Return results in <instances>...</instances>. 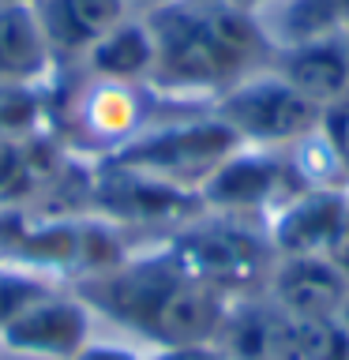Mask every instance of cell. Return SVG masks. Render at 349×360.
I'll return each instance as SVG.
<instances>
[{"mask_svg":"<svg viewBox=\"0 0 349 360\" xmlns=\"http://www.w3.org/2000/svg\"><path fill=\"white\" fill-rule=\"evenodd\" d=\"M154 38L151 90L169 98H218L270 64V41L255 11L236 0H165L146 11Z\"/></svg>","mask_w":349,"mask_h":360,"instance_id":"obj_1","label":"cell"},{"mask_svg":"<svg viewBox=\"0 0 349 360\" xmlns=\"http://www.w3.org/2000/svg\"><path fill=\"white\" fill-rule=\"evenodd\" d=\"M165 248L196 281L218 289L229 300L259 297L278 263L267 233H259L248 218H229L214 210L180 225Z\"/></svg>","mask_w":349,"mask_h":360,"instance_id":"obj_2","label":"cell"},{"mask_svg":"<svg viewBox=\"0 0 349 360\" xmlns=\"http://www.w3.org/2000/svg\"><path fill=\"white\" fill-rule=\"evenodd\" d=\"M236 150H241V139L210 112V117H196V120H173V124H158V128H143L135 139H128L113 154L98 158V162L165 180L173 188L199 191L214 169Z\"/></svg>","mask_w":349,"mask_h":360,"instance_id":"obj_3","label":"cell"},{"mask_svg":"<svg viewBox=\"0 0 349 360\" xmlns=\"http://www.w3.org/2000/svg\"><path fill=\"white\" fill-rule=\"evenodd\" d=\"M214 117L241 139V146L286 150V146H297L300 139L319 131L323 109L297 94L267 64L263 72H252L229 90H222L214 98Z\"/></svg>","mask_w":349,"mask_h":360,"instance_id":"obj_4","label":"cell"},{"mask_svg":"<svg viewBox=\"0 0 349 360\" xmlns=\"http://www.w3.org/2000/svg\"><path fill=\"white\" fill-rule=\"evenodd\" d=\"M315 188L304 173L300 158L286 150H263V146H241L210 173L199 188L203 207L229 218H270L278 207H286L293 195Z\"/></svg>","mask_w":349,"mask_h":360,"instance_id":"obj_5","label":"cell"},{"mask_svg":"<svg viewBox=\"0 0 349 360\" xmlns=\"http://www.w3.org/2000/svg\"><path fill=\"white\" fill-rule=\"evenodd\" d=\"M90 210L106 214L109 221L128 225H188L199 214H207L199 191L173 188L165 180L113 169L106 162H94L90 169Z\"/></svg>","mask_w":349,"mask_h":360,"instance_id":"obj_6","label":"cell"},{"mask_svg":"<svg viewBox=\"0 0 349 360\" xmlns=\"http://www.w3.org/2000/svg\"><path fill=\"white\" fill-rule=\"evenodd\" d=\"M146 94H151V86L106 83V79L87 75L72 105L61 112V120H68V139L79 150H98V158L113 154L117 146L135 139L143 131V124L151 120Z\"/></svg>","mask_w":349,"mask_h":360,"instance_id":"obj_7","label":"cell"},{"mask_svg":"<svg viewBox=\"0 0 349 360\" xmlns=\"http://www.w3.org/2000/svg\"><path fill=\"white\" fill-rule=\"evenodd\" d=\"M0 342L19 356L75 360L90 345V308L75 292L53 289L49 297L30 304L15 323H8L0 330Z\"/></svg>","mask_w":349,"mask_h":360,"instance_id":"obj_8","label":"cell"},{"mask_svg":"<svg viewBox=\"0 0 349 360\" xmlns=\"http://www.w3.org/2000/svg\"><path fill=\"white\" fill-rule=\"evenodd\" d=\"M214 349L225 360H297V323L267 292L229 300Z\"/></svg>","mask_w":349,"mask_h":360,"instance_id":"obj_9","label":"cell"},{"mask_svg":"<svg viewBox=\"0 0 349 360\" xmlns=\"http://www.w3.org/2000/svg\"><path fill=\"white\" fill-rule=\"evenodd\" d=\"M263 292L289 319H334L349 297V278L326 255H289L274 263Z\"/></svg>","mask_w":349,"mask_h":360,"instance_id":"obj_10","label":"cell"},{"mask_svg":"<svg viewBox=\"0 0 349 360\" xmlns=\"http://www.w3.org/2000/svg\"><path fill=\"white\" fill-rule=\"evenodd\" d=\"M345 184H315L278 207L267 218V240L274 255H326L345 207Z\"/></svg>","mask_w":349,"mask_h":360,"instance_id":"obj_11","label":"cell"},{"mask_svg":"<svg viewBox=\"0 0 349 360\" xmlns=\"http://www.w3.org/2000/svg\"><path fill=\"white\" fill-rule=\"evenodd\" d=\"M30 4L49 41L53 64H83L94 41L135 15L128 0H30Z\"/></svg>","mask_w":349,"mask_h":360,"instance_id":"obj_12","label":"cell"},{"mask_svg":"<svg viewBox=\"0 0 349 360\" xmlns=\"http://www.w3.org/2000/svg\"><path fill=\"white\" fill-rule=\"evenodd\" d=\"M270 72H278L286 83L304 94L312 105H334L338 98L349 94V49H345V34L319 41H304L289 45V49L270 53Z\"/></svg>","mask_w":349,"mask_h":360,"instance_id":"obj_13","label":"cell"},{"mask_svg":"<svg viewBox=\"0 0 349 360\" xmlns=\"http://www.w3.org/2000/svg\"><path fill=\"white\" fill-rule=\"evenodd\" d=\"M53 53L30 0H0V83H45Z\"/></svg>","mask_w":349,"mask_h":360,"instance_id":"obj_14","label":"cell"},{"mask_svg":"<svg viewBox=\"0 0 349 360\" xmlns=\"http://www.w3.org/2000/svg\"><path fill=\"white\" fill-rule=\"evenodd\" d=\"M83 72L90 79L106 83H128V86H151L154 72V38L146 30L143 15H128L120 27H113L94 49L83 56Z\"/></svg>","mask_w":349,"mask_h":360,"instance_id":"obj_15","label":"cell"},{"mask_svg":"<svg viewBox=\"0 0 349 360\" xmlns=\"http://www.w3.org/2000/svg\"><path fill=\"white\" fill-rule=\"evenodd\" d=\"M270 49H289V45L319 41L345 34V19L334 0H270L255 11Z\"/></svg>","mask_w":349,"mask_h":360,"instance_id":"obj_16","label":"cell"},{"mask_svg":"<svg viewBox=\"0 0 349 360\" xmlns=\"http://www.w3.org/2000/svg\"><path fill=\"white\" fill-rule=\"evenodd\" d=\"M42 184H56L53 158L45 154V135L23 143L0 139V210H19Z\"/></svg>","mask_w":349,"mask_h":360,"instance_id":"obj_17","label":"cell"},{"mask_svg":"<svg viewBox=\"0 0 349 360\" xmlns=\"http://www.w3.org/2000/svg\"><path fill=\"white\" fill-rule=\"evenodd\" d=\"M49 94L42 83H0V139L23 143L45 135Z\"/></svg>","mask_w":349,"mask_h":360,"instance_id":"obj_18","label":"cell"},{"mask_svg":"<svg viewBox=\"0 0 349 360\" xmlns=\"http://www.w3.org/2000/svg\"><path fill=\"white\" fill-rule=\"evenodd\" d=\"M53 289L56 285L45 274H34V270L15 266V263H0V330L8 323H15L30 304L49 297Z\"/></svg>","mask_w":349,"mask_h":360,"instance_id":"obj_19","label":"cell"},{"mask_svg":"<svg viewBox=\"0 0 349 360\" xmlns=\"http://www.w3.org/2000/svg\"><path fill=\"white\" fill-rule=\"evenodd\" d=\"M297 323V360H349V334L334 319H293Z\"/></svg>","mask_w":349,"mask_h":360,"instance_id":"obj_20","label":"cell"},{"mask_svg":"<svg viewBox=\"0 0 349 360\" xmlns=\"http://www.w3.org/2000/svg\"><path fill=\"white\" fill-rule=\"evenodd\" d=\"M319 139L326 146V154H331V162L338 169V176H342V184H349V94L323 109Z\"/></svg>","mask_w":349,"mask_h":360,"instance_id":"obj_21","label":"cell"},{"mask_svg":"<svg viewBox=\"0 0 349 360\" xmlns=\"http://www.w3.org/2000/svg\"><path fill=\"white\" fill-rule=\"evenodd\" d=\"M326 259L349 278V191H345V207H342V218H338L334 240H331V248H326Z\"/></svg>","mask_w":349,"mask_h":360,"instance_id":"obj_22","label":"cell"},{"mask_svg":"<svg viewBox=\"0 0 349 360\" xmlns=\"http://www.w3.org/2000/svg\"><path fill=\"white\" fill-rule=\"evenodd\" d=\"M146 360H225V356L214 345H169V349H158Z\"/></svg>","mask_w":349,"mask_h":360,"instance_id":"obj_23","label":"cell"},{"mask_svg":"<svg viewBox=\"0 0 349 360\" xmlns=\"http://www.w3.org/2000/svg\"><path fill=\"white\" fill-rule=\"evenodd\" d=\"M75 360H146V356H139L135 349L113 345V342H90V345H87Z\"/></svg>","mask_w":349,"mask_h":360,"instance_id":"obj_24","label":"cell"},{"mask_svg":"<svg viewBox=\"0 0 349 360\" xmlns=\"http://www.w3.org/2000/svg\"><path fill=\"white\" fill-rule=\"evenodd\" d=\"M236 4H241V8H248V11H259V8H267L270 0H236Z\"/></svg>","mask_w":349,"mask_h":360,"instance_id":"obj_25","label":"cell"},{"mask_svg":"<svg viewBox=\"0 0 349 360\" xmlns=\"http://www.w3.org/2000/svg\"><path fill=\"white\" fill-rule=\"evenodd\" d=\"M338 323H342L345 334H349V297H345V304H342V311H338Z\"/></svg>","mask_w":349,"mask_h":360,"instance_id":"obj_26","label":"cell"},{"mask_svg":"<svg viewBox=\"0 0 349 360\" xmlns=\"http://www.w3.org/2000/svg\"><path fill=\"white\" fill-rule=\"evenodd\" d=\"M338 11H342V19H345V27H349V0H334Z\"/></svg>","mask_w":349,"mask_h":360,"instance_id":"obj_27","label":"cell"},{"mask_svg":"<svg viewBox=\"0 0 349 360\" xmlns=\"http://www.w3.org/2000/svg\"><path fill=\"white\" fill-rule=\"evenodd\" d=\"M345 49H349V27H345Z\"/></svg>","mask_w":349,"mask_h":360,"instance_id":"obj_28","label":"cell"}]
</instances>
